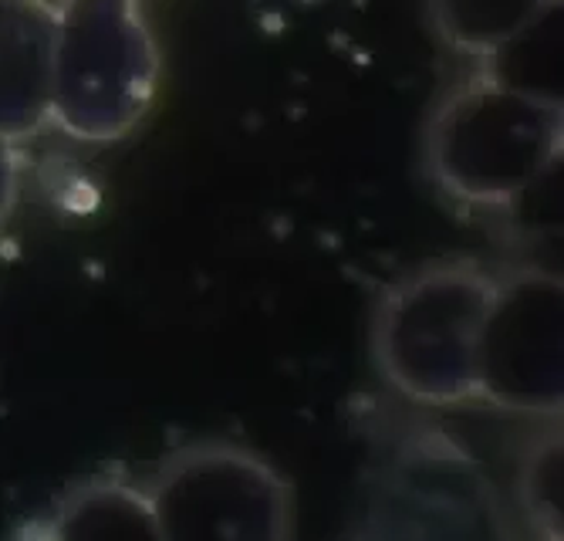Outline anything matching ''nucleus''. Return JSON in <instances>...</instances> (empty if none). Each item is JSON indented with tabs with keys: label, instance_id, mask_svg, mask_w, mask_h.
<instances>
[{
	"label": "nucleus",
	"instance_id": "obj_11",
	"mask_svg": "<svg viewBox=\"0 0 564 541\" xmlns=\"http://www.w3.org/2000/svg\"><path fill=\"white\" fill-rule=\"evenodd\" d=\"M21 180H24V160L21 142L0 136V227L11 220L21 201Z\"/></svg>",
	"mask_w": 564,
	"mask_h": 541
},
{
	"label": "nucleus",
	"instance_id": "obj_12",
	"mask_svg": "<svg viewBox=\"0 0 564 541\" xmlns=\"http://www.w3.org/2000/svg\"><path fill=\"white\" fill-rule=\"evenodd\" d=\"M11 541H41L37 534H34V528H28V531H21L18 538H11Z\"/></svg>",
	"mask_w": 564,
	"mask_h": 541
},
{
	"label": "nucleus",
	"instance_id": "obj_2",
	"mask_svg": "<svg viewBox=\"0 0 564 541\" xmlns=\"http://www.w3.org/2000/svg\"><path fill=\"white\" fill-rule=\"evenodd\" d=\"M494 274L480 258H433L379 291L369 356L395 397L426 410L477 403V342Z\"/></svg>",
	"mask_w": 564,
	"mask_h": 541
},
{
	"label": "nucleus",
	"instance_id": "obj_5",
	"mask_svg": "<svg viewBox=\"0 0 564 541\" xmlns=\"http://www.w3.org/2000/svg\"><path fill=\"white\" fill-rule=\"evenodd\" d=\"M355 541H524V531L464 447L413 436L379 470Z\"/></svg>",
	"mask_w": 564,
	"mask_h": 541
},
{
	"label": "nucleus",
	"instance_id": "obj_4",
	"mask_svg": "<svg viewBox=\"0 0 564 541\" xmlns=\"http://www.w3.org/2000/svg\"><path fill=\"white\" fill-rule=\"evenodd\" d=\"M163 541H294L297 495L288 474L234 440L170 451L142 484Z\"/></svg>",
	"mask_w": 564,
	"mask_h": 541
},
{
	"label": "nucleus",
	"instance_id": "obj_1",
	"mask_svg": "<svg viewBox=\"0 0 564 541\" xmlns=\"http://www.w3.org/2000/svg\"><path fill=\"white\" fill-rule=\"evenodd\" d=\"M561 153V98L490 65L453 78L420 129V170L459 210H514L551 180Z\"/></svg>",
	"mask_w": 564,
	"mask_h": 541
},
{
	"label": "nucleus",
	"instance_id": "obj_9",
	"mask_svg": "<svg viewBox=\"0 0 564 541\" xmlns=\"http://www.w3.org/2000/svg\"><path fill=\"white\" fill-rule=\"evenodd\" d=\"M561 0H426L433 37L459 62L494 65Z\"/></svg>",
	"mask_w": 564,
	"mask_h": 541
},
{
	"label": "nucleus",
	"instance_id": "obj_8",
	"mask_svg": "<svg viewBox=\"0 0 564 541\" xmlns=\"http://www.w3.org/2000/svg\"><path fill=\"white\" fill-rule=\"evenodd\" d=\"M31 528L41 541H163L142 484L112 474L72 484Z\"/></svg>",
	"mask_w": 564,
	"mask_h": 541
},
{
	"label": "nucleus",
	"instance_id": "obj_3",
	"mask_svg": "<svg viewBox=\"0 0 564 541\" xmlns=\"http://www.w3.org/2000/svg\"><path fill=\"white\" fill-rule=\"evenodd\" d=\"M160 41L142 0H58L51 47V126L75 142L109 145L156 109Z\"/></svg>",
	"mask_w": 564,
	"mask_h": 541
},
{
	"label": "nucleus",
	"instance_id": "obj_6",
	"mask_svg": "<svg viewBox=\"0 0 564 541\" xmlns=\"http://www.w3.org/2000/svg\"><path fill=\"white\" fill-rule=\"evenodd\" d=\"M494 294L477 342V403L500 413L561 420L564 407V284L524 261L494 268Z\"/></svg>",
	"mask_w": 564,
	"mask_h": 541
},
{
	"label": "nucleus",
	"instance_id": "obj_7",
	"mask_svg": "<svg viewBox=\"0 0 564 541\" xmlns=\"http://www.w3.org/2000/svg\"><path fill=\"white\" fill-rule=\"evenodd\" d=\"M51 47L47 0H0V136L24 142L51 126Z\"/></svg>",
	"mask_w": 564,
	"mask_h": 541
},
{
	"label": "nucleus",
	"instance_id": "obj_10",
	"mask_svg": "<svg viewBox=\"0 0 564 541\" xmlns=\"http://www.w3.org/2000/svg\"><path fill=\"white\" fill-rule=\"evenodd\" d=\"M514 518L528 541L564 538V451L561 420H541V430L521 454L514 477Z\"/></svg>",
	"mask_w": 564,
	"mask_h": 541
}]
</instances>
